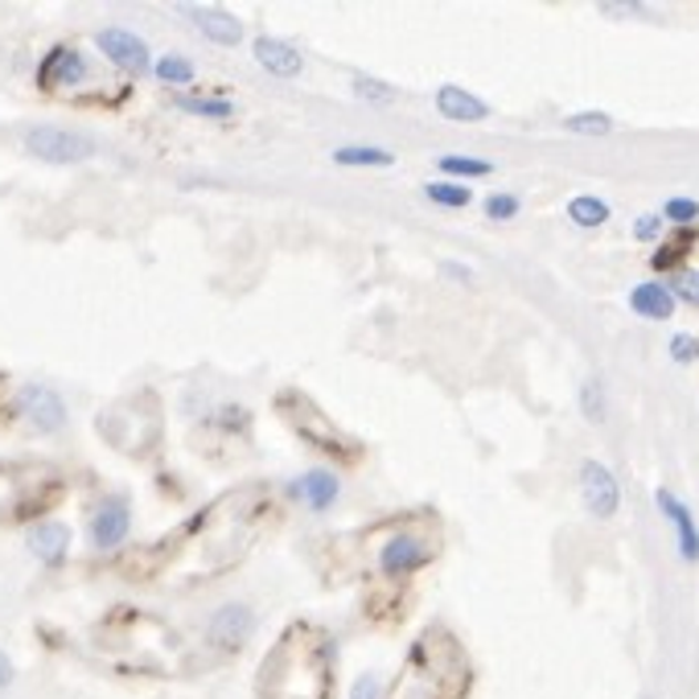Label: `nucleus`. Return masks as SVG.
Wrapping results in <instances>:
<instances>
[{"instance_id":"obj_18","label":"nucleus","mask_w":699,"mask_h":699,"mask_svg":"<svg viewBox=\"0 0 699 699\" xmlns=\"http://www.w3.org/2000/svg\"><path fill=\"white\" fill-rule=\"evenodd\" d=\"M564 128L568 132H581V136H609L613 132V119L605 112H576V116L564 119Z\"/></svg>"},{"instance_id":"obj_28","label":"nucleus","mask_w":699,"mask_h":699,"mask_svg":"<svg viewBox=\"0 0 699 699\" xmlns=\"http://www.w3.org/2000/svg\"><path fill=\"white\" fill-rule=\"evenodd\" d=\"M658 231H663V215H641L634 222V239H641V243H655Z\"/></svg>"},{"instance_id":"obj_3","label":"nucleus","mask_w":699,"mask_h":699,"mask_svg":"<svg viewBox=\"0 0 699 699\" xmlns=\"http://www.w3.org/2000/svg\"><path fill=\"white\" fill-rule=\"evenodd\" d=\"M581 498L584 510L597 514V519H613L622 507V486L613 478V469H605L601 461H584L581 466Z\"/></svg>"},{"instance_id":"obj_14","label":"nucleus","mask_w":699,"mask_h":699,"mask_svg":"<svg viewBox=\"0 0 699 699\" xmlns=\"http://www.w3.org/2000/svg\"><path fill=\"white\" fill-rule=\"evenodd\" d=\"M437 107H440V116L461 119V124H481V119L490 116V107H486L478 95H469L466 87H440Z\"/></svg>"},{"instance_id":"obj_6","label":"nucleus","mask_w":699,"mask_h":699,"mask_svg":"<svg viewBox=\"0 0 699 699\" xmlns=\"http://www.w3.org/2000/svg\"><path fill=\"white\" fill-rule=\"evenodd\" d=\"M251 626H255V617L243 601H227L215 617H210V641L222 646V650H239L243 641H248Z\"/></svg>"},{"instance_id":"obj_27","label":"nucleus","mask_w":699,"mask_h":699,"mask_svg":"<svg viewBox=\"0 0 699 699\" xmlns=\"http://www.w3.org/2000/svg\"><path fill=\"white\" fill-rule=\"evenodd\" d=\"M670 358H675V363H696V358H699V342L691 334H675V337H670Z\"/></svg>"},{"instance_id":"obj_10","label":"nucleus","mask_w":699,"mask_h":699,"mask_svg":"<svg viewBox=\"0 0 699 699\" xmlns=\"http://www.w3.org/2000/svg\"><path fill=\"white\" fill-rule=\"evenodd\" d=\"M255 59L268 74H277V79H296V74L305 71V59H301V50L289 42H277V38H260L255 42Z\"/></svg>"},{"instance_id":"obj_20","label":"nucleus","mask_w":699,"mask_h":699,"mask_svg":"<svg viewBox=\"0 0 699 699\" xmlns=\"http://www.w3.org/2000/svg\"><path fill=\"white\" fill-rule=\"evenodd\" d=\"M581 411L593 424H605V383H601V379H584V387H581Z\"/></svg>"},{"instance_id":"obj_1","label":"nucleus","mask_w":699,"mask_h":699,"mask_svg":"<svg viewBox=\"0 0 699 699\" xmlns=\"http://www.w3.org/2000/svg\"><path fill=\"white\" fill-rule=\"evenodd\" d=\"M25 148H30L38 160H50V165H79V160L95 157V145L87 136H79L71 128H54V124H42L25 136Z\"/></svg>"},{"instance_id":"obj_22","label":"nucleus","mask_w":699,"mask_h":699,"mask_svg":"<svg viewBox=\"0 0 699 699\" xmlns=\"http://www.w3.org/2000/svg\"><path fill=\"white\" fill-rule=\"evenodd\" d=\"M174 107H181L186 116H206V119L234 116V107H231V103H222V100H177Z\"/></svg>"},{"instance_id":"obj_23","label":"nucleus","mask_w":699,"mask_h":699,"mask_svg":"<svg viewBox=\"0 0 699 699\" xmlns=\"http://www.w3.org/2000/svg\"><path fill=\"white\" fill-rule=\"evenodd\" d=\"M440 174H461V177H486L494 174V165L490 160H478V157H440Z\"/></svg>"},{"instance_id":"obj_25","label":"nucleus","mask_w":699,"mask_h":699,"mask_svg":"<svg viewBox=\"0 0 699 699\" xmlns=\"http://www.w3.org/2000/svg\"><path fill=\"white\" fill-rule=\"evenodd\" d=\"M663 219L679 222V227H684V222H696L699 219V202H696V198H670V202L663 206Z\"/></svg>"},{"instance_id":"obj_8","label":"nucleus","mask_w":699,"mask_h":699,"mask_svg":"<svg viewBox=\"0 0 699 699\" xmlns=\"http://www.w3.org/2000/svg\"><path fill=\"white\" fill-rule=\"evenodd\" d=\"M655 502H658V510L670 519L675 535H679V555H684L687 564H699V526H696V519H691V510L670 494V490H658Z\"/></svg>"},{"instance_id":"obj_31","label":"nucleus","mask_w":699,"mask_h":699,"mask_svg":"<svg viewBox=\"0 0 699 699\" xmlns=\"http://www.w3.org/2000/svg\"><path fill=\"white\" fill-rule=\"evenodd\" d=\"M9 684H13V663H9V655L0 650V691H4Z\"/></svg>"},{"instance_id":"obj_29","label":"nucleus","mask_w":699,"mask_h":699,"mask_svg":"<svg viewBox=\"0 0 699 699\" xmlns=\"http://www.w3.org/2000/svg\"><path fill=\"white\" fill-rule=\"evenodd\" d=\"M354 91L363 95V100H392V87H383V83H375V79H366V74H358L354 79Z\"/></svg>"},{"instance_id":"obj_19","label":"nucleus","mask_w":699,"mask_h":699,"mask_svg":"<svg viewBox=\"0 0 699 699\" xmlns=\"http://www.w3.org/2000/svg\"><path fill=\"white\" fill-rule=\"evenodd\" d=\"M424 194L432 198L437 206H449V210H461V206H469V190L466 186H452V181H428L424 186Z\"/></svg>"},{"instance_id":"obj_7","label":"nucleus","mask_w":699,"mask_h":699,"mask_svg":"<svg viewBox=\"0 0 699 699\" xmlns=\"http://www.w3.org/2000/svg\"><path fill=\"white\" fill-rule=\"evenodd\" d=\"M100 50L116 62L119 71H128V74H145L148 66H153V59H148V45L128 30H103Z\"/></svg>"},{"instance_id":"obj_4","label":"nucleus","mask_w":699,"mask_h":699,"mask_svg":"<svg viewBox=\"0 0 699 699\" xmlns=\"http://www.w3.org/2000/svg\"><path fill=\"white\" fill-rule=\"evenodd\" d=\"M437 555V543H424L420 535H392L379 552V568L387 576H408V572L424 568Z\"/></svg>"},{"instance_id":"obj_9","label":"nucleus","mask_w":699,"mask_h":699,"mask_svg":"<svg viewBox=\"0 0 699 699\" xmlns=\"http://www.w3.org/2000/svg\"><path fill=\"white\" fill-rule=\"evenodd\" d=\"M181 13L190 17L210 42H219V45L243 42V21H239L234 13H227V9H202V4H190V9H181Z\"/></svg>"},{"instance_id":"obj_24","label":"nucleus","mask_w":699,"mask_h":699,"mask_svg":"<svg viewBox=\"0 0 699 699\" xmlns=\"http://www.w3.org/2000/svg\"><path fill=\"white\" fill-rule=\"evenodd\" d=\"M670 296H679V301L699 309V272L696 268H679V272H675V280H670Z\"/></svg>"},{"instance_id":"obj_17","label":"nucleus","mask_w":699,"mask_h":699,"mask_svg":"<svg viewBox=\"0 0 699 699\" xmlns=\"http://www.w3.org/2000/svg\"><path fill=\"white\" fill-rule=\"evenodd\" d=\"M337 165H363V169H383V165H395V157L387 148H371V145H342L334 148Z\"/></svg>"},{"instance_id":"obj_21","label":"nucleus","mask_w":699,"mask_h":699,"mask_svg":"<svg viewBox=\"0 0 699 699\" xmlns=\"http://www.w3.org/2000/svg\"><path fill=\"white\" fill-rule=\"evenodd\" d=\"M157 79H160V83H174V87L190 83V79H194L190 59H181V54H165V59L157 62Z\"/></svg>"},{"instance_id":"obj_5","label":"nucleus","mask_w":699,"mask_h":699,"mask_svg":"<svg viewBox=\"0 0 699 699\" xmlns=\"http://www.w3.org/2000/svg\"><path fill=\"white\" fill-rule=\"evenodd\" d=\"M128 526H132L128 502H124V498H107V502L95 510V519H91V543H95L100 552H112V547L124 543Z\"/></svg>"},{"instance_id":"obj_12","label":"nucleus","mask_w":699,"mask_h":699,"mask_svg":"<svg viewBox=\"0 0 699 699\" xmlns=\"http://www.w3.org/2000/svg\"><path fill=\"white\" fill-rule=\"evenodd\" d=\"M292 494H301L305 498V507H313V510H330L337 502V478L330 473V469H309L305 478H296L289 486Z\"/></svg>"},{"instance_id":"obj_30","label":"nucleus","mask_w":699,"mask_h":699,"mask_svg":"<svg viewBox=\"0 0 699 699\" xmlns=\"http://www.w3.org/2000/svg\"><path fill=\"white\" fill-rule=\"evenodd\" d=\"M349 699H379V679L375 675H358L349 687Z\"/></svg>"},{"instance_id":"obj_16","label":"nucleus","mask_w":699,"mask_h":699,"mask_svg":"<svg viewBox=\"0 0 699 699\" xmlns=\"http://www.w3.org/2000/svg\"><path fill=\"white\" fill-rule=\"evenodd\" d=\"M568 219L576 222V227H605L609 222V202L605 198H597V194H581V198H572L568 202Z\"/></svg>"},{"instance_id":"obj_2","label":"nucleus","mask_w":699,"mask_h":699,"mask_svg":"<svg viewBox=\"0 0 699 699\" xmlns=\"http://www.w3.org/2000/svg\"><path fill=\"white\" fill-rule=\"evenodd\" d=\"M17 408L21 416L38 428V432H62L66 428V404H62V395L54 387H45V383H25L21 395H17Z\"/></svg>"},{"instance_id":"obj_15","label":"nucleus","mask_w":699,"mask_h":699,"mask_svg":"<svg viewBox=\"0 0 699 699\" xmlns=\"http://www.w3.org/2000/svg\"><path fill=\"white\" fill-rule=\"evenodd\" d=\"M30 552L38 555V560H45V564H62V555H66V547H71V531L62 523H38L30 531Z\"/></svg>"},{"instance_id":"obj_13","label":"nucleus","mask_w":699,"mask_h":699,"mask_svg":"<svg viewBox=\"0 0 699 699\" xmlns=\"http://www.w3.org/2000/svg\"><path fill=\"white\" fill-rule=\"evenodd\" d=\"M629 309L646 321H667L675 313V296H670L667 284H658V280H646L638 289L629 292Z\"/></svg>"},{"instance_id":"obj_26","label":"nucleus","mask_w":699,"mask_h":699,"mask_svg":"<svg viewBox=\"0 0 699 699\" xmlns=\"http://www.w3.org/2000/svg\"><path fill=\"white\" fill-rule=\"evenodd\" d=\"M486 215L494 222H507L519 215V198L514 194H494V198H486Z\"/></svg>"},{"instance_id":"obj_11","label":"nucleus","mask_w":699,"mask_h":699,"mask_svg":"<svg viewBox=\"0 0 699 699\" xmlns=\"http://www.w3.org/2000/svg\"><path fill=\"white\" fill-rule=\"evenodd\" d=\"M79 79H87V62L79 50L71 45H59V50H50L42 62V83L45 87H66V83H79Z\"/></svg>"}]
</instances>
